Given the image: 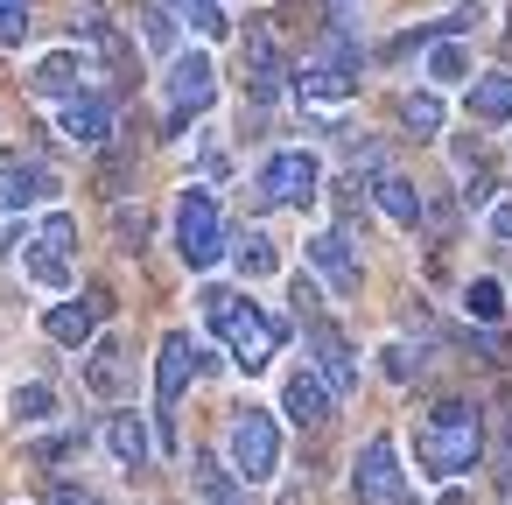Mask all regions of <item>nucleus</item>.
I'll list each match as a JSON object with an SVG mask.
<instances>
[{"instance_id": "7", "label": "nucleus", "mask_w": 512, "mask_h": 505, "mask_svg": "<svg viewBox=\"0 0 512 505\" xmlns=\"http://www.w3.org/2000/svg\"><path fill=\"white\" fill-rule=\"evenodd\" d=\"M162 106H169V127H176V134H183L197 113L218 106V64H211V50H176V57H169Z\"/></svg>"}, {"instance_id": "6", "label": "nucleus", "mask_w": 512, "mask_h": 505, "mask_svg": "<svg viewBox=\"0 0 512 505\" xmlns=\"http://www.w3.org/2000/svg\"><path fill=\"white\" fill-rule=\"evenodd\" d=\"M43 197H57L50 162H43V155H29V148H8V155H0V246H15L22 218H29Z\"/></svg>"}, {"instance_id": "15", "label": "nucleus", "mask_w": 512, "mask_h": 505, "mask_svg": "<svg viewBox=\"0 0 512 505\" xmlns=\"http://www.w3.org/2000/svg\"><path fill=\"white\" fill-rule=\"evenodd\" d=\"M99 316H106V288H92L85 302H57V309H43V330H50V344L85 351V344L99 337Z\"/></svg>"}, {"instance_id": "5", "label": "nucleus", "mask_w": 512, "mask_h": 505, "mask_svg": "<svg viewBox=\"0 0 512 505\" xmlns=\"http://www.w3.org/2000/svg\"><path fill=\"white\" fill-rule=\"evenodd\" d=\"M204 365H211V358L197 351L190 330H169V337H162V351H155V442H162V449H183V435H176V400H183V386H190Z\"/></svg>"}, {"instance_id": "37", "label": "nucleus", "mask_w": 512, "mask_h": 505, "mask_svg": "<svg viewBox=\"0 0 512 505\" xmlns=\"http://www.w3.org/2000/svg\"><path fill=\"white\" fill-rule=\"evenodd\" d=\"M491 232H498V239H512V204H498V211H491Z\"/></svg>"}, {"instance_id": "18", "label": "nucleus", "mask_w": 512, "mask_h": 505, "mask_svg": "<svg viewBox=\"0 0 512 505\" xmlns=\"http://www.w3.org/2000/svg\"><path fill=\"white\" fill-rule=\"evenodd\" d=\"M106 449H113L127 470H148V463H155V428H148L134 407H120V414H106Z\"/></svg>"}, {"instance_id": "13", "label": "nucleus", "mask_w": 512, "mask_h": 505, "mask_svg": "<svg viewBox=\"0 0 512 505\" xmlns=\"http://www.w3.org/2000/svg\"><path fill=\"white\" fill-rule=\"evenodd\" d=\"M309 372L330 386V400H344L358 386V358H351V344H344V330L330 316H309Z\"/></svg>"}, {"instance_id": "11", "label": "nucleus", "mask_w": 512, "mask_h": 505, "mask_svg": "<svg viewBox=\"0 0 512 505\" xmlns=\"http://www.w3.org/2000/svg\"><path fill=\"white\" fill-rule=\"evenodd\" d=\"M351 498L358 505H407V470H400V449L393 435H372L351 463Z\"/></svg>"}, {"instance_id": "26", "label": "nucleus", "mask_w": 512, "mask_h": 505, "mask_svg": "<svg viewBox=\"0 0 512 505\" xmlns=\"http://www.w3.org/2000/svg\"><path fill=\"white\" fill-rule=\"evenodd\" d=\"M421 78H428V85H463V78H470V50H463V43H449V36H435V50H428V64H421Z\"/></svg>"}, {"instance_id": "23", "label": "nucleus", "mask_w": 512, "mask_h": 505, "mask_svg": "<svg viewBox=\"0 0 512 505\" xmlns=\"http://www.w3.org/2000/svg\"><path fill=\"white\" fill-rule=\"evenodd\" d=\"M225 253L239 260V274H246V281H267V274H281V246H274L267 232H239Z\"/></svg>"}, {"instance_id": "4", "label": "nucleus", "mask_w": 512, "mask_h": 505, "mask_svg": "<svg viewBox=\"0 0 512 505\" xmlns=\"http://www.w3.org/2000/svg\"><path fill=\"white\" fill-rule=\"evenodd\" d=\"M176 260L190 267V274H204V267H218L225 260V246H232V232H225V211H218V197L204 190V183H190L183 197H176Z\"/></svg>"}, {"instance_id": "25", "label": "nucleus", "mask_w": 512, "mask_h": 505, "mask_svg": "<svg viewBox=\"0 0 512 505\" xmlns=\"http://www.w3.org/2000/svg\"><path fill=\"white\" fill-rule=\"evenodd\" d=\"M8 414H15L22 428H43V421H57V393H50L43 379H22V386L8 393Z\"/></svg>"}, {"instance_id": "17", "label": "nucleus", "mask_w": 512, "mask_h": 505, "mask_svg": "<svg viewBox=\"0 0 512 505\" xmlns=\"http://www.w3.org/2000/svg\"><path fill=\"white\" fill-rule=\"evenodd\" d=\"M29 92L36 99H71V92H85V57L78 50H43L36 64H29Z\"/></svg>"}, {"instance_id": "28", "label": "nucleus", "mask_w": 512, "mask_h": 505, "mask_svg": "<svg viewBox=\"0 0 512 505\" xmlns=\"http://www.w3.org/2000/svg\"><path fill=\"white\" fill-rule=\"evenodd\" d=\"M400 120H407L414 134H428V141H435V134H442V120H449V113H442V92H435V85L407 92V99H400Z\"/></svg>"}, {"instance_id": "30", "label": "nucleus", "mask_w": 512, "mask_h": 505, "mask_svg": "<svg viewBox=\"0 0 512 505\" xmlns=\"http://www.w3.org/2000/svg\"><path fill=\"white\" fill-rule=\"evenodd\" d=\"M176 8H183V22H190L204 43H225V36H232V15H225V0H176Z\"/></svg>"}, {"instance_id": "27", "label": "nucleus", "mask_w": 512, "mask_h": 505, "mask_svg": "<svg viewBox=\"0 0 512 505\" xmlns=\"http://www.w3.org/2000/svg\"><path fill=\"white\" fill-rule=\"evenodd\" d=\"M134 29H141V50H148V57H176V15L162 8V0H148Z\"/></svg>"}, {"instance_id": "16", "label": "nucleus", "mask_w": 512, "mask_h": 505, "mask_svg": "<svg viewBox=\"0 0 512 505\" xmlns=\"http://www.w3.org/2000/svg\"><path fill=\"white\" fill-rule=\"evenodd\" d=\"M57 127H64V141H78V148H106V141H113V106L92 99V92H71V99H57Z\"/></svg>"}, {"instance_id": "20", "label": "nucleus", "mask_w": 512, "mask_h": 505, "mask_svg": "<svg viewBox=\"0 0 512 505\" xmlns=\"http://www.w3.org/2000/svg\"><path fill=\"white\" fill-rule=\"evenodd\" d=\"M463 106H470V120H477V127L512 120V71H484V78L463 92Z\"/></svg>"}, {"instance_id": "12", "label": "nucleus", "mask_w": 512, "mask_h": 505, "mask_svg": "<svg viewBox=\"0 0 512 505\" xmlns=\"http://www.w3.org/2000/svg\"><path fill=\"white\" fill-rule=\"evenodd\" d=\"M281 92H288L281 36H274V22H253V29H246V99H253V106H274Z\"/></svg>"}, {"instance_id": "9", "label": "nucleus", "mask_w": 512, "mask_h": 505, "mask_svg": "<svg viewBox=\"0 0 512 505\" xmlns=\"http://www.w3.org/2000/svg\"><path fill=\"white\" fill-rule=\"evenodd\" d=\"M225 442H232V470H239V484H267V477L281 470V421H274L267 407H239Z\"/></svg>"}, {"instance_id": "1", "label": "nucleus", "mask_w": 512, "mask_h": 505, "mask_svg": "<svg viewBox=\"0 0 512 505\" xmlns=\"http://www.w3.org/2000/svg\"><path fill=\"white\" fill-rule=\"evenodd\" d=\"M414 456H421V477L456 484V477L484 456V414H477L470 400H435V407L414 421Z\"/></svg>"}, {"instance_id": "8", "label": "nucleus", "mask_w": 512, "mask_h": 505, "mask_svg": "<svg viewBox=\"0 0 512 505\" xmlns=\"http://www.w3.org/2000/svg\"><path fill=\"white\" fill-rule=\"evenodd\" d=\"M218 337L232 344V365H239V372H267V365L281 358V344H288V323H281L274 309H260L253 295H239V309H232V323H225Z\"/></svg>"}, {"instance_id": "36", "label": "nucleus", "mask_w": 512, "mask_h": 505, "mask_svg": "<svg viewBox=\"0 0 512 505\" xmlns=\"http://www.w3.org/2000/svg\"><path fill=\"white\" fill-rule=\"evenodd\" d=\"M491 197H498V183H491V169H477L470 176V204H491Z\"/></svg>"}, {"instance_id": "10", "label": "nucleus", "mask_w": 512, "mask_h": 505, "mask_svg": "<svg viewBox=\"0 0 512 505\" xmlns=\"http://www.w3.org/2000/svg\"><path fill=\"white\" fill-rule=\"evenodd\" d=\"M316 190H323V162H316V155H302V148L267 155V162H260V176H253V204H295V211H309V204H316Z\"/></svg>"}, {"instance_id": "35", "label": "nucleus", "mask_w": 512, "mask_h": 505, "mask_svg": "<svg viewBox=\"0 0 512 505\" xmlns=\"http://www.w3.org/2000/svg\"><path fill=\"white\" fill-rule=\"evenodd\" d=\"M50 505H106V498H92L85 484H57V491H50Z\"/></svg>"}, {"instance_id": "21", "label": "nucleus", "mask_w": 512, "mask_h": 505, "mask_svg": "<svg viewBox=\"0 0 512 505\" xmlns=\"http://www.w3.org/2000/svg\"><path fill=\"white\" fill-rule=\"evenodd\" d=\"M85 386H92L99 400H113V393L127 386V365H120V337H92V351H85Z\"/></svg>"}, {"instance_id": "24", "label": "nucleus", "mask_w": 512, "mask_h": 505, "mask_svg": "<svg viewBox=\"0 0 512 505\" xmlns=\"http://www.w3.org/2000/svg\"><path fill=\"white\" fill-rule=\"evenodd\" d=\"M190 470H197V498H204V505H253V491H246L239 477H225V470H218V456H204V449H197V463H190Z\"/></svg>"}, {"instance_id": "29", "label": "nucleus", "mask_w": 512, "mask_h": 505, "mask_svg": "<svg viewBox=\"0 0 512 505\" xmlns=\"http://www.w3.org/2000/svg\"><path fill=\"white\" fill-rule=\"evenodd\" d=\"M463 316H470V323H484V330H491V323H498V316H505V288H498V281H491V274H477V281H470V288H463Z\"/></svg>"}, {"instance_id": "22", "label": "nucleus", "mask_w": 512, "mask_h": 505, "mask_svg": "<svg viewBox=\"0 0 512 505\" xmlns=\"http://www.w3.org/2000/svg\"><path fill=\"white\" fill-rule=\"evenodd\" d=\"M372 197H379V211H386L400 232H414V225H421V190H414L407 176H379V183H372Z\"/></svg>"}, {"instance_id": "3", "label": "nucleus", "mask_w": 512, "mask_h": 505, "mask_svg": "<svg viewBox=\"0 0 512 505\" xmlns=\"http://www.w3.org/2000/svg\"><path fill=\"white\" fill-rule=\"evenodd\" d=\"M15 260H22L29 288L64 295V288H71V274H78V218H71V211H50L36 232H22V239H15Z\"/></svg>"}, {"instance_id": "14", "label": "nucleus", "mask_w": 512, "mask_h": 505, "mask_svg": "<svg viewBox=\"0 0 512 505\" xmlns=\"http://www.w3.org/2000/svg\"><path fill=\"white\" fill-rule=\"evenodd\" d=\"M309 274H323L330 295H358V281H365V267H358V253H351L344 232H316L309 239Z\"/></svg>"}, {"instance_id": "34", "label": "nucleus", "mask_w": 512, "mask_h": 505, "mask_svg": "<svg viewBox=\"0 0 512 505\" xmlns=\"http://www.w3.org/2000/svg\"><path fill=\"white\" fill-rule=\"evenodd\" d=\"M386 379H414V351L407 344H386Z\"/></svg>"}, {"instance_id": "32", "label": "nucleus", "mask_w": 512, "mask_h": 505, "mask_svg": "<svg viewBox=\"0 0 512 505\" xmlns=\"http://www.w3.org/2000/svg\"><path fill=\"white\" fill-rule=\"evenodd\" d=\"M29 36V0H0V50H15Z\"/></svg>"}, {"instance_id": "2", "label": "nucleus", "mask_w": 512, "mask_h": 505, "mask_svg": "<svg viewBox=\"0 0 512 505\" xmlns=\"http://www.w3.org/2000/svg\"><path fill=\"white\" fill-rule=\"evenodd\" d=\"M288 92L302 99V113H337V106H351V92H358V43L337 29L302 71H288Z\"/></svg>"}, {"instance_id": "31", "label": "nucleus", "mask_w": 512, "mask_h": 505, "mask_svg": "<svg viewBox=\"0 0 512 505\" xmlns=\"http://www.w3.org/2000/svg\"><path fill=\"white\" fill-rule=\"evenodd\" d=\"M197 309H204V323H211V330H225V323H232V309H239V288H204V295H197Z\"/></svg>"}, {"instance_id": "19", "label": "nucleus", "mask_w": 512, "mask_h": 505, "mask_svg": "<svg viewBox=\"0 0 512 505\" xmlns=\"http://www.w3.org/2000/svg\"><path fill=\"white\" fill-rule=\"evenodd\" d=\"M330 407H337V400H330V386H323L316 372H295V379L281 386V414H288L295 428H323Z\"/></svg>"}, {"instance_id": "33", "label": "nucleus", "mask_w": 512, "mask_h": 505, "mask_svg": "<svg viewBox=\"0 0 512 505\" xmlns=\"http://www.w3.org/2000/svg\"><path fill=\"white\" fill-rule=\"evenodd\" d=\"M78 449H85V428H64V435L36 442V463H64V456H78Z\"/></svg>"}]
</instances>
